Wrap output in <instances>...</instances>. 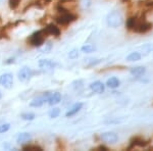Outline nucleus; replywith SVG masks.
<instances>
[{"instance_id": "nucleus-3", "label": "nucleus", "mask_w": 153, "mask_h": 151, "mask_svg": "<svg viewBox=\"0 0 153 151\" xmlns=\"http://www.w3.org/2000/svg\"><path fill=\"white\" fill-rule=\"evenodd\" d=\"M59 16H55V22L61 26H68V25L71 24L73 22H75L76 19V14H73L71 12L65 11V12H59Z\"/></svg>"}, {"instance_id": "nucleus-6", "label": "nucleus", "mask_w": 153, "mask_h": 151, "mask_svg": "<svg viewBox=\"0 0 153 151\" xmlns=\"http://www.w3.org/2000/svg\"><path fill=\"white\" fill-rule=\"evenodd\" d=\"M151 29H152V24L143 19L141 22L138 21V24H137V26H136L134 31L140 34H145V33H147V32H149Z\"/></svg>"}, {"instance_id": "nucleus-16", "label": "nucleus", "mask_w": 153, "mask_h": 151, "mask_svg": "<svg viewBox=\"0 0 153 151\" xmlns=\"http://www.w3.org/2000/svg\"><path fill=\"white\" fill-rule=\"evenodd\" d=\"M131 75L134 77H142L146 74V68L144 66H136V68H132L130 70Z\"/></svg>"}, {"instance_id": "nucleus-31", "label": "nucleus", "mask_w": 153, "mask_h": 151, "mask_svg": "<svg viewBox=\"0 0 153 151\" xmlns=\"http://www.w3.org/2000/svg\"><path fill=\"white\" fill-rule=\"evenodd\" d=\"M92 5V0H83V7L84 8H89Z\"/></svg>"}, {"instance_id": "nucleus-10", "label": "nucleus", "mask_w": 153, "mask_h": 151, "mask_svg": "<svg viewBox=\"0 0 153 151\" xmlns=\"http://www.w3.org/2000/svg\"><path fill=\"white\" fill-rule=\"evenodd\" d=\"M44 32H45L46 35H52V36H55V37L60 36V34H61L59 28H57V27L53 24L47 25V26L45 27V29H44Z\"/></svg>"}, {"instance_id": "nucleus-27", "label": "nucleus", "mask_w": 153, "mask_h": 151, "mask_svg": "<svg viewBox=\"0 0 153 151\" xmlns=\"http://www.w3.org/2000/svg\"><path fill=\"white\" fill-rule=\"evenodd\" d=\"M51 48H52V44L51 43H47L45 44L43 47H41L40 48V51L42 53H46V52H49V51L51 50Z\"/></svg>"}, {"instance_id": "nucleus-35", "label": "nucleus", "mask_w": 153, "mask_h": 151, "mask_svg": "<svg viewBox=\"0 0 153 151\" xmlns=\"http://www.w3.org/2000/svg\"><path fill=\"white\" fill-rule=\"evenodd\" d=\"M1 96H2V95H1V92H0V99H1Z\"/></svg>"}, {"instance_id": "nucleus-9", "label": "nucleus", "mask_w": 153, "mask_h": 151, "mask_svg": "<svg viewBox=\"0 0 153 151\" xmlns=\"http://www.w3.org/2000/svg\"><path fill=\"white\" fill-rule=\"evenodd\" d=\"M101 140L104 141L106 143H115L117 142L118 140V136L115 133L113 132H106V133H103L101 134Z\"/></svg>"}, {"instance_id": "nucleus-13", "label": "nucleus", "mask_w": 153, "mask_h": 151, "mask_svg": "<svg viewBox=\"0 0 153 151\" xmlns=\"http://www.w3.org/2000/svg\"><path fill=\"white\" fill-rule=\"evenodd\" d=\"M32 140V136L29 133H21L19 134L18 138H16V142L21 145H24L26 143H29Z\"/></svg>"}, {"instance_id": "nucleus-29", "label": "nucleus", "mask_w": 153, "mask_h": 151, "mask_svg": "<svg viewBox=\"0 0 153 151\" xmlns=\"http://www.w3.org/2000/svg\"><path fill=\"white\" fill-rule=\"evenodd\" d=\"M87 62H88V64H89V66H93V65H96V64L100 63V62H101V59L89 58V59H87Z\"/></svg>"}, {"instance_id": "nucleus-19", "label": "nucleus", "mask_w": 153, "mask_h": 151, "mask_svg": "<svg viewBox=\"0 0 153 151\" xmlns=\"http://www.w3.org/2000/svg\"><path fill=\"white\" fill-rule=\"evenodd\" d=\"M141 53L140 52H137V51H135V52H131L129 55L127 56V60L130 61V62H133V61H138L141 59Z\"/></svg>"}, {"instance_id": "nucleus-20", "label": "nucleus", "mask_w": 153, "mask_h": 151, "mask_svg": "<svg viewBox=\"0 0 153 151\" xmlns=\"http://www.w3.org/2000/svg\"><path fill=\"white\" fill-rule=\"evenodd\" d=\"M81 50H82L84 53H92L96 50V46L93 45V44H86V45H84L82 48H81Z\"/></svg>"}, {"instance_id": "nucleus-23", "label": "nucleus", "mask_w": 153, "mask_h": 151, "mask_svg": "<svg viewBox=\"0 0 153 151\" xmlns=\"http://www.w3.org/2000/svg\"><path fill=\"white\" fill-rule=\"evenodd\" d=\"M59 115H60V109L57 107H54L49 111V116H50L51 118H56Z\"/></svg>"}, {"instance_id": "nucleus-22", "label": "nucleus", "mask_w": 153, "mask_h": 151, "mask_svg": "<svg viewBox=\"0 0 153 151\" xmlns=\"http://www.w3.org/2000/svg\"><path fill=\"white\" fill-rule=\"evenodd\" d=\"M84 86V82L82 80H78V81H75L73 82V84H71V87H73L75 90H80V89H82Z\"/></svg>"}, {"instance_id": "nucleus-15", "label": "nucleus", "mask_w": 153, "mask_h": 151, "mask_svg": "<svg viewBox=\"0 0 153 151\" xmlns=\"http://www.w3.org/2000/svg\"><path fill=\"white\" fill-rule=\"evenodd\" d=\"M82 107H83V103H81V102L76 103V104L73 105V107H71V109L65 113V116H66V118L74 116L75 115H76V113H78L81 109H82Z\"/></svg>"}, {"instance_id": "nucleus-28", "label": "nucleus", "mask_w": 153, "mask_h": 151, "mask_svg": "<svg viewBox=\"0 0 153 151\" xmlns=\"http://www.w3.org/2000/svg\"><path fill=\"white\" fill-rule=\"evenodd\" d=\"M78 56H79L78 49H73V50L68 53V57H70L71 59H76V58H78Z\"/></svg>"}, {"instance_id": "nucleus-21", "label": "nucleus", "mask_w": 153, "mask_h": 151, "mask_svg": "<svg viewBox=\"0 0 153 151\" xmlns=\"http://www.w3.org/2000/svg\"><path fill=\"white\" fill-rule=\"evenodd\" d=\"M23 149L24 150H30V151H42L43 149H42V147H40V146L38 145H24L23 146Z\"/></svg>"}, {"instance_id": "nucleus-24", "label": "nucleus", "mask_w": 153, "mask_h": 151, "mask_svg": "<svg viewBox=\"0 0 153 151\" xmlns=\"http://www.w3.org/2000/svg\"><path fill=\"white\" fill-rule=\"evenodd\" d=\"M21 1H22V0H8L9 7H10L11 9H13V10H16V9L19 7Z\"/></svg>"}, {"instance_id": "nucleus-7", "label": "nucleus", "mask_w": 153, "mask_h": 151, "mask_svg": "<svg viewBox=\"0 0 153 151\" xmlns=\"http://www.w3.org/2000/svg\"><path fill=\"white\" fill-rule=\"evenodd\" d=\"M49 94H50V92H46V93H44L42 96H39V97L34 98L33 100L31 101L30 105H31L32 107H41V106L43 105L45 102H48Z\"/></svg>"}, {"instance_id": "nucleus-2", "label": "nucleus", "mask_w": 153, "mask_h": 151, "mask_svg": "<svg viewBox=\"0 0 153 151\" xmlns=\"http://www.w3.org/2000/svg\"><path fill=\"white\" fill-rule=\"evenodd\" d=\"M45 35L46 34H45V32H44V30L37 31L29 37L28 42L30 43V45H32L34 47H41L43 45L44 41H45Z\"/></svg>"}, {"instance_id": "nucleus-1", "label": "nucleus", "mask_w": 153, "mask_h": 151, "mask_svg": "<svg viewBox=\"0 0 153 151\" xmlns=\"http://www.w3.org/2000/svg\"><path fill=\"white\" fill-rule=\"evenodd\" d=\"M106 22H107L108 26L111 27V28H118L124 23V18H123V14L120 11L112 10L107 14Z\"/></svg>"}, {"instance_id": "nucleus-18", "label": "nucleus", "mask_w": 153, "mask_h": 151, "mask_svg": "<svg viewBox=\"0 0 153 151\" xmlns=\"http://www.w3.org/2000/svg\"><path fill=\"white\" fill-rule=\"evenodd\" d=\"M138 24V19L137 18H135V16H131L127 19V29L128 30H131V31H134L136 26H137Z\"/></svg>"}, {"instance_id": "nucleus-32", "label": "nucleus", "mask_w": 153, "mask_h": 151, "mask_svg": "<svg viewBox=\"0 0 153 151\" xmlns=\"http://www.w3.org/2000/svg\"><path fill=\"white\" fill-rule=\"evenodd\" d=\"M13 62H14V58H9L5 61L6 64H10V63H13Z\"/></svg>"}, {"instance_id": "nucleus-33", "label": "nucleus", "mask_w": 153, "mask_h": 151, "mask_svg": "<svg viewBox=\"0 0 153 151\" xmlns=\"http://www.w3.org/2000/svg\"><path fill=\"white\" fill-rule=\"evenodd\" d=\"M98 149H102V150H104V151H107L108 148L104 147V146H99V147H98Z\"/></svg>"}, {"instance_id": "nucleus-4", "label": "nucleus", "mask_w": 153, "mask_h": 151, "mask_svg": "<svg viewBox=\"0 0 153 151\" xmlns=\"http://www.w3.org/2000/svg\"><path fill=\"white\" fill-rule=\"evenodd\" d=\"M34 75V71H32V68H28V66H24L19 70L18 77H19V80L23 83H27L31 80V78Z\"/></svg>"}, {"instance_id": "nucleus-8", "label": "nucleus", "mask_w": 153, "mask_h": 151, "mask_svg": "<svg viewBox=\"0 0 153 151\" xmlns=\"http://www.w3.org/2000/svg\"><path fill=\"white\" fill-rule=\"evenodd\" d=\"M38 64H39V68L43 71H45V73L52 71L56 65L55 62H53L52 60H49V59H41V60H39Z\"/></svg>"}, {"instance_id": "nucleus-17", "label": "nucleus", "mask_w": 153, "mask_h": 151, "mask_svg": "<svg viewBox=\"0 0 153 151\" xmlns=\"http://www.w3.org/2000/svg\"><path fill=\"white\" fill-rule=\"evenodd\" d=\"M120 80H118L117 78H115V77H112V78L108 79L107 82H106V86H107L108 88H110V89L117 88L118 86H120Z\"/></svg>"}, {"instance_id": "nucleus-5", "label": "nucleus", "mask_w": 153, "mask_h": 151, "mask_svg": "<svg viewBox=\"0 0 153 151\" xmlns=\"http://www.w3.org/2000/svg\"><path fill=\"white\" fill-rule=\"evenodd\" d=\"M0 85L6 89H11L13 85V76L10 73H5L0 76Z\"/></svg>"}, {"instance_id": "nucleus-26", "label": "nucleus", "mask_w": 153, "mask_h": 151, "mask_svg": "<svg viewBox=\"0 0 153 151\" xmlns=\"http://www.w3.org/2000/svg\"><path fill=\"white\" fill-rule=\"evenodd\" d=\"M141 50L145 53H149L153 51V44H145L141 47Z\"/></svg>"}, {"instance_id": "nucleus-30", "label": "nucleus", "mask_w": 153, "mask_h": 151, "mask_svg": "<svg viewBox=\"0 0 153 151\" xmlns=\"http://www.w3.org/2000/svg\"><path fill=\"white\" fill-rule=\"evenodd\" d=\"M10 129V125L9 123H3V125H0V134L5 133Z\"/></svg>"}, {"instance_id": "nucleus-11", "label": "nucleus", "mask_w": 153, "mask_h": 151, "mask_svg": "<svg viewBox=\"0 0 153 151\" xmlns=\"http://www.w3.org/2000/svg\"><path fill=\"white\" fill-rule=\"evenodd\" d=\"M90 89L93 91V92H95L97 94H101V93L104 92L105 85L101 81H96V82H93V83L90 85Z\"/></svg>"}, {"instance_id": "nucleus-14", "label": "nucleus", "mask_w": 153, "mask_h": 151, "mask_svg": "<svg viewBox=\"0 0 153 151\" xmlns=\"http://www.w3.org/2000/svg\"><path fill=\"white\" fill-rule=\"evenodd\" d=\"M147 144H148L147 141L143 140L142 138L135 137V138H133V139L131 140V145H130L129 149H132V148L135 147V146H140V147H144V146H146Z\"/></svg>"}, {"instance_id": "nucleus-25", "label": "nucleus", "mask_w": 153, "mask_h": 151, "mask_svg": "<svg viewBox=\"0 0 153 151\" xmlns=\"http://www.w3.org/2000/svg\"><path fill=\"white\" fill-rule=\"evenodd\" d=\"M21 118L25 121H33L34 118H35V115L32 112H26V113H23V115H21Z\"/></svg>"}, {"instance_id": "nucleus-12", "label": "nucleus", "mask_w": 153, "mask_h": 151, "mask_svg": "<svg viewBox=\"0 0 153 151\" xmlns=\"http://www.w3.org/2000/svg\"><path fill=\"white\" fill-rule=\"evenodd\" d=\"M61 101V94L59 92H54V93H50L48 97V104L53 106L58 104L59 102Z\"/></svg>"}, {"instance_id": "nucleus-34", "label": "nucleus", "mask_w": 153, "mask_h": 151, "mask_svg": "<svg viewBox=\"0 0 153 151\" xmlns=\"http://www.w3.org/2000/svg\"><path fill=\"white\" fill-rule=\"evenodd\" d=\"M43 1H44V2H45V3H48V2H50V1H51V0H43Z\"/></svg>"}]
</instances>
